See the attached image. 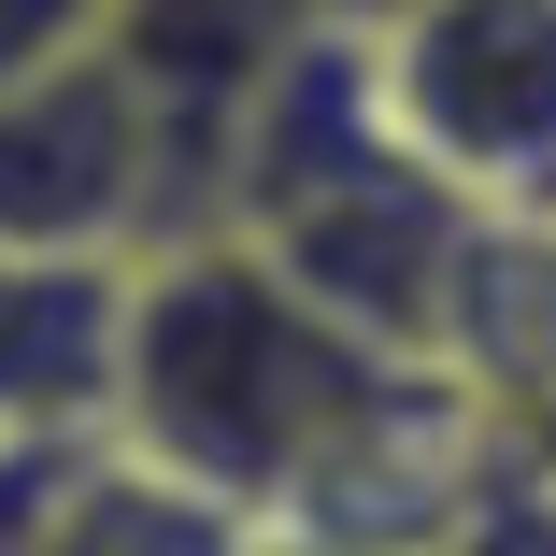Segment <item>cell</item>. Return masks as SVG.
Listing matches in <instances>:
<instances>
[{
	"label": "cell",
	"instance_id": "cell-1",
	"mask_svg": "<svg viewBox=\"0 0 556 556\" xmlns=\"http://www.w3.org/2000/svg\"><path fill=\"white\" fill-rule=\"evenodd\" d=\"M357 86L386 143L457 186L471 214H528L542 200V143H556V0H400L386 29H357Z\"/></svg>",
	"mask_w": 556,
	"mask_h": 556
},
{
	"label": "cell",
	"instance_id": "cell-2",
	"mask_svg": "<svg viewBox=\"0 0 556 556\" xmlns=\"http://www.w3.org/2000/svg\"><path fill=\"white\" fill-rule=\"evenodd\" d=\"M186 172L143 115V86L72 43L43 72L0 86V243L29 257H143V243H186Z\"/></svg>",
	"mask_w": 556,
	"mask_h": 556
},
{
	"label": "cell",
	"instance_id": "cell-3",
	"mask_svg": "<svg viewBox=\"0 0 556 556\" xmlns=\"http://www.w3.org/2000/svg\"><path fill=\"white\" fill-rule=\"evenodd\" d=\"M129 257H29L0 243V457H72L115 428Z\"/></svg>",
	"mask_w": 556,
	"mask_h": 556
},
{
	"label": "cell",
	"instance_id": "cell-4",
	"mask_svg": "<svg viewBox=\"0 0 556 556\" xmlns=\"http://www.w3.org/2000/svg\"><path fill=\"white\" fill-rule=\"evenodd\" d=\"M243 542L257 528L214 485L129 457V442H72V457L29 485V528H15V556H243Z\"/></svg>",
	"mask_w": 556,
	"mask_h": 556
},
{
	"label": "cell",
	"instance_id": "cell-5",
	"mask_svg": "<svg viewBox=\"0 0 556 556\" xmlns=\"http://www.w3.org/2000/svg\"><path fill=\"white\" fill-rule=\"evenodd\" d=\"M100 15H115V0H0V86L72 58V43H100Z\"/></svg>",
	"mask_w": 556,
	"mask_h": 556
},
{
	"label": "cell",
	"instance_id": "cell-6",
	"mask_svg": "<svg viewBox=\"0 0 556 556\" xmlns=\"http://www.w3.org/2000/svg\"><path fill=\"white\" fill-rule=\"evenodd\" d=\"M243 556H400V542H343V528H257Z\"/></svg>",
	"mask_w": 556,
	"mask_h": 556
},
{
	"label": "cell",
	"instance_id": "cell-7",
	"mask_svg": "<svg viewBox=\"0 0 556 556\" xmlns=\"http://www.w3.org/2000/svg\"><path fill=\"white\" fill-rule=\"evenodd\" d=\"M58 457H0V556H15V528H29V485H43Z\"/></svg>",
	"mask_w": 556,
	"mask_h": 556
},
{
	"label": "cell",
	"instance_id": "cell-8",
	"mask_svg": "<svg viewBox=\"0 0 556 556\" xmlns=\"http://www.w3.org/2000/svg\"><path fill=\"white\" fill-rule=\"evenodd\" d=\"M314 15H328V29H386L400 0H314Z\"/></svg>",
	"mask_w": 556,
	"mask_h": 556
}]
</instances>
